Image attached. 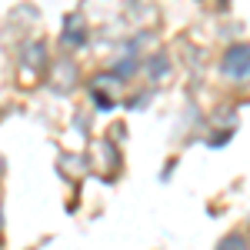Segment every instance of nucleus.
I'll return each mask as SVG.
<instances>
[{"mask_svg": "<svg viewBox=\"0 0 250 250\" xmlns=\"http://www.w3.org/2000/svg\"><path fill=\"white\" fill-rule=\"evenodd\" d=\"M164 74H167V54H157V57L150 60V77L160 80Z\"/></svg>", "mask_w": 250, "mask_h": 250, "instance_id": "nucleus-6", "label": "nucleus"}, {"mask_svg": "<svg viewBox=\"0 0 250 250\" xmlns=\"http://www.w3.org/2000/svg\"><path fill=\"white\" fill-rule=\"evenodd\" d=\"M134 70H137V60L134 57H124L120 63H114V70H110V74H114V77H120V80H127Z\"/></svg>", "mask_w": 250, "mask_h": 250, "instance_id": "nucleus-5", "label": "nucleus"}, {"mask_svg": "<svg viewBox=\"0 0 250 250\" xmlns=\"http://www.w3.org/2000/svg\"><path fill=\"white\" fill-rule=\"evenodd\" d=\"M217 250H250V240L244 233H227V237L217 244Z\"/></svg>", "mask_w": 250, "mask_h": 250, "instance_id": "nucleus-4", "label": "nucleus"}, {"mask_svg": "<svg viewBox=\"0 0 250 250\" xmlns=\"http://www.w3.org/2000/svg\"><path fill=\"white\" fill-rule=\"evenodd\" d=\"M224 74L233 80H247L250 77V43H233L224 54Z\"/></svg>", "mask_w": 250, "mask_h": 250, "instance_id": "nucleus-1", "label": "nucleus"}, {"mask_svg": "<svg viewBox=\"0 0 250 250\" xmlns=\"http://www.w3.org/2000/svg\"><path fill=\"white\" fill-rule=\"evenodd\" d=\"M83 40H87V23H83L80 14H70L63 20V43L67 47H80Z\"/></svg>", "mask_w": 250, "mask_h": 250, "instance_id": "nucleus-3", "label": "nucleus"}, {"mask_svg": "<svg viewBox=\"0 0 250 250\" xmlns=\"http://www.w3.org/2000/svg\"><path fill=\"white\" fill-rule=\"evenodd\" d=\"M147 100H150V94H137L134 100H130V110H137V107H144Z\"/></svg>", "mask_w": 250, "mask_h": 250, "instance_id": "nucleus-8", "label": "nucleus"}, {"mask_svg": "<svg viewBox=\"0 0 250 250\" xmlns=\"http://www.w3.org/2000/svg\"><path fill=\"white\" fill-rule=\"evenodd\" d=\"M43 67H47V50H43V43H40V40L23 43V47H20V70H23L27 77H40Z\"/></svg>", "mask_w": 250, "mask_h": 250, "instance_id": "nucleus-2", "label": "nucleus"}, {"mask_svg": "<svg viewBox=\"0 0 250 250\" xmlns=\"http://www.w3.org/2000/svg\"><path fill=\"white\" fill-rule=\"evenodd\" d=\"M224 144H230V130H227V134L220 130V134H213V137H210V147H224Z\"/></svg>", "mask_w": 250, "mask_h": 250, "instance_id": "nucleus-7", "label": "nucleus"}]
</instances>
